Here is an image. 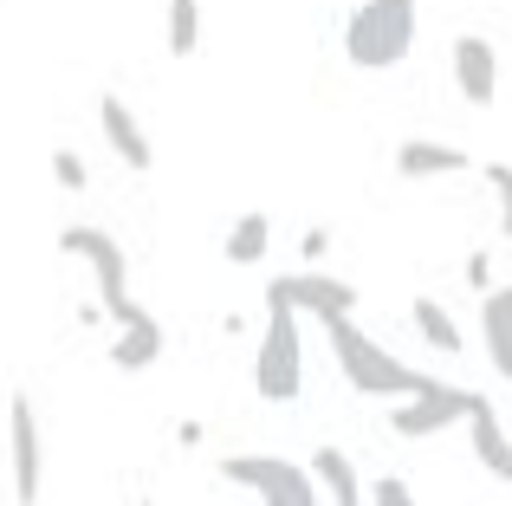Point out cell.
Instances as JSON below:
<instances>
[{"instance_id":"15","label":"cell","mask_w":512,"mask_h":506,"mask_svg":"<svg viewBox=\"0 0 512 506\" xmlns=\"http://www.w3.org/2000/svg\"><path fill=\"white\" fill-rule=\"evenodd\" d=\"M312 474H318V487L331 494V506H363V474H357V461L344 455V448H318L312 455Z\"/></svg>"},{"instance_id":"20","label":"cell","mask_w":512,"mask_h":506,"mask_svg":"<svg viewBox=\"0 0 512 506\" xmlns=\"http://www.w3.org/2000/svg\"><path fill=\"white\" fill-rule=\"evenodd\" d=\"M52 176H59V182H65V189H85V182H91V169H85V163H78V156H72V150H52Z\"/></svg>"},{"instance_id":"10","label":"cell","mask_w":512,"mask_h":506,"mask_svg":"<svg viewBox=\"0 0 512 506\" xmlns=\"http://www.w3.org/2000/svg\"><path fill=\"white\" fill-rule=\"evenodd\" d=\"M98 130H104V143H111V156L124 169H137V176H143V169L156 163L150 137H143V124H137V111H130L117 91H104V98H98Z\"/></svg>"},{"instance_id":"19","label":"cell","mask_w":512,"mask_h":506,"mask_svg":"<svg viewBox=\"0 0 512 506\" xmlns=\"http://www.w3.org/2000/svg\"><path fill=\"white\" fill-rule=\"evenodd\" d=\"M487 182H493V195H500V234L512 241V163H493Z\"/></svg>"},{"instance_id":"14","label":"cell","mask_w":512,"mask_h":506,"mask_svg":"<svg viewBox=\"0 0 512 506\" xmlns=\"http://www.w3.org/2000/svg\"><path fill=\"white\" fill-rule=\"evenodd\" d=\"M480 338H487L493 370L512 383V279H506L500 292H487V299H480Z\"/></svg>"},{"instance_id":"4","label":"cell","mask_w":512,"mask_h":506,"mask_svg":"<svg viewBox=\"0 0 512 506\" xmlns=\"http://www.w3.org/2000/svg\"><path fill=\"white\" fill-rule=\"evenodd\" d=\"M7 481L13 506H39L46 494V442H39V409L26 390L7 396Z\"/></svg>"},{"instance_id":"3","label":"cell","mask_w":512,"mask_h":506,"mask_svg":"<svg viewBox=\"0 0 512 506\" xmlns=\"http://www.w3.org/2000/svg\"><path fill=\"white\" fill-rule=\"evenodd\" d=\"M253 390L266 403H292L305 390V338H299V312L292 305H266V338L253 357Z\"/></svg>"},{"instance_id":"21","label":"cell","mask_w":512,"mask_h":506,"mask_svg":"<svg viewBox=\"0 0 512 506\" xmlns=\"http://www.w3.org/2000/svg\"><path fill=\"white\" fill-rule=\"evenodd\" d=\"M370 506H415V494H409V481H396V474H383V481L370 487Z\"/></svg>"},{"instance_id":"8","label":"cell","mask_w":512,"mask_h":506,"mask_svg":"<svg viewBox=\"0 0 512 506\" xmlns=\"http://www.w3.org/2000/svg\"><path fill=\"white\" fill-rule=\"evenodd\" d=\"M487 403L480 390H454V383H428L422 396H409L402 409H389V429L402 435V442H422V435H441L454 429V422H474V409Z\"/></svg>"},{"instance_id":"9","label":"cell","mask_w":512,"mask_h":506,"mask_svg":"<svg viewBox=\"0 0 512 506\" xmlns=\"http://www.w3.org/2000/svg\"><path fill=\"white\" fill-rule=\"evenodd\" d=\"M448 59H454V85H461V98L474 104V111H487V104L500 98V52H493V39L461 33L448 46Z\"/></svg>"},{"instance_id":"11","label":"cell","mask_w":512,"mask_h":506,"mask_svg":"<svg viewBox=\"0 0 512 506\" xmlns=\"http://www.w3.org/2000/svg\"><path fill=\"white\" fill-rule=\"evenodd\" d=\"M474 156L454 150V143H435V137H409L396 150V176L402 182H428V176H467Z\"/></svg>"},{"instance_id":"22","label":"cell","mask_w":512,"mask_h":506,"mask_svg":"<svg viewBox=\"0 0 512 506\" xmlns=\"http://www.w3.org/2000/svg\"><path fill=\"white\" fill-rule=\"evenodd\" d=\"M467 286H474L480 299H487V292H500V286H493V260H487V253H467Z\"/></svg>"},{"instance_id":"13","label":"cell","mask_w":512,"mask_h":506,"mask_svg":"<svg viewBox=\"0 0 512 506\" xmlns=\"http://www.w3.org/2000/svg\"><path fill=\"white\" fill-rule=\"evenodd\" d=\"M156 357H163V325L137 305V312L117 325V338H111V364L117 370H150Z\"/></svg>"},{"instance_id":"2","label":"cell","mask_w":512,"mask_h":506,"mask_svg":"<svg viewBox=\"0 0 512 506\" xmlns=\"http://www.w3.org/2000/svg\"><path fill=\"white\" fill-rule=\"evenodd\" d=\"M415 26H422V7L415 0H363L344 20V52L357 72H389V65L409 59Z\"/></svg>"},{"instance_id":"16","label":"cell","mask_w":512,"mask_h":506,"mask_svg":"<svg viewBox=\"0 0 512 506\" xmlns=\"http://www.w3.org/2000/svg\"><path fill=\"white\" fill-rule=\"evenodd\" d=\"M266 241H273V215L266 208H247V215L227 228V266H260L266 260Z\"/></svg>"},{"instance_id":"17","label":"cell","mask_w":512,"mask_h":506,"mask_svg":"<svg viewBox=\"0 0 512 506\" xmlns=\"http://www.w3.org/2000/svg\"><path fill=\"white\" fill-rule=\"evenodd\" d=\"M415 331H422V344H435V351H461V325L448 318V305L441 299H415Z\"/></svg>"},{"instance_id":"1","label":"cell","mask_w":512,"mask_h":506,"mask_svg":"<svg viewBox=\"0 0 512 506\" xmlns=\"http://www.w3.org/2000/svg\"><path fill=\"white\" fill-rule=\"evenodd\" d=\"M331 331V357H338L344 383L357 396H376V403H409V396H422L435 377H422L415 364H402L389 344H376L370 331L357 325V318H344V325H325Z\"/></svg>"},{"instance_id":"6","label":"cell","mask_w":512,"mask_h":506,"mask_svg":"<svg viewBox=\"0 0 512 506\" xmlns=\"http://www.w3.org/2000/svg\"><path fill=\"white\" fill-rule=\"evenodd\" d=\"M221 474L247 494H260L266 506H318V474H305L299 461H279V455H227Z\"/></svg>"},{"instance_id":"12","label":"cell","mask_w":512,"mask_h":506,"mask_svg":"<svg viewBox=\"0 0 512 506\" xmlns=\"http://www.w3.org/2000/svg\"><path fill=\"white\" fill-rule=\"evenodd\" d=\"M467 435H474V461L493 474V481H506L512 487V435H506V422H500V409H493V396L474 409V422H467Z\"/></svg>"},{"instance_id":"24","label":"cell","mask_w":512,"mask_h":506,"mask_svg":"<svg viewBox=\"0 0 512 506\" xmlns=\"http://www.w3.org/2000/svg\"><path fill=\"white\" fill-rule=\"evenodd\" d=\"M143 506H156V500H143Z\"/></svg>"},{"instance_id":"5","label":"cell","mask_w":512,"mask_h":506,"mask_svg":"<svg viewBox=\"0 0 512 506\" xmlns=\"http://www.w3.org/2000/svg\"><path fill=\"white\" fill-rule=\"evenodd\" d=\"M59 247L78 253V260L91 266V279H98V292H104V305H111V318L124 325V318L137 312V299H130V260H124V247H117V234H104V228H91V221H78V228L59 234Z\"/></svg>"},{"instance_id":"23","label":"cell","mask_w":512,"mask_h":506,"mask_svg":"<svg viewBox=\"0 0 512 506\" xmlns=\"http://www.w3.org/2000/svg\"><path fill=\"white\" fill-rule=\"evenodd\" d=\"M325 247H331V228H312V234H305V241H299L305 266H318V260H325Z\"/></svg>"},{"instance_id":"7","label":"cell","mask_w":512,"mask_h":506,"mask_svg":"<svg viewBox=\"0 0 512 506\" xmlns=\"http://www.w3.org/2000/svg\"><path fill=\"white\" fill-rule=\"evenodd\" d=\"M266 305H292V312L318 318V325H344V318L357 312V286H350V279L318 273V266H305V273L273 279V286H266Z\"/></svg>"},{"instance_id":"18","label":"cell","mask_w":512,"mask_h":506,"mask_svg":"<svg viewBox=\"0 0 512 506\" xmlns=\"http://www.w3.org/2000/svg\"><path fill=\"white\" fill-rule=\"evenodd\" d=\"M163 26H169V52H175V59H188V52L201 46V0H169Z\"/></svg>"}]
</instances>
